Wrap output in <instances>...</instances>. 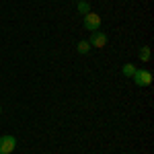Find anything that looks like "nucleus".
Segmentation results:
<instances>
[{"label": "nucleus", "instance_id": "1", "mask_svg": "<svg viewBox=\"0 0 154 154\" xmlns=\"http://www.w3.org/2000/svg\"><path fill=\"white\" fill-rule=\"evenodd\" d=\"M82 25H84V29L91 31V33H93V31H99V29H101V17H99L97 12H93V11L86 12V14H84Z\"/></svg>", "mask_w": 154, "mask_h": 154}, {"label": "nucleus", "instance_id": "2", "mask_svg": "<svg viewBox=\"0 0 154 154\" xmlns=\"http://www.w3.org/2000/svg\"><path fill=\"white\" fill-rule=\"evenodd\" d=\"M88 43H91V48H97V49H103L107 45V35L99 29V31H93L91 33V39H88Z\"/></svg>", "mask_w": 154, "mask_h": 154}, {"label": "nucleus", "instance_id": "3", "mask_svg": "<svg viewBox=\"0 0 154 154\" xmlns=\"http://www.w3.org/2000/svg\"><path fill=\"white\" fill-rule=\"evenodd\" d=\"M17 148V140L12 136H0V154H11Z\"/></svg>", "mask_w": 154, "mask_h": 154}, {"label": "nucleus", "instance_id": "4", "mask_svg": "<svg viewBox=\"0 0 154 154\" xmlns=\"http://www.w3.org/2000/svg\"><path fill=\"white\" fill-rule=\"evenodd\" d=\"M131 78H134V82L138 84V86H148V84L152 82V74L148 70H136V74Z\"/></svg>", "mask_w": 154, "mask_h": 154}, {"label": "nucleus", "instance_id": "5", "mask_svg": "<svg viewBox=\"0 0 154 154\" xmlns=\"http://www.w3.org/2000/svg\"><path fill=\"white\" fill-rule=\"evenodd\" d=\"M136 70H138V68H136L134 64H123V66H121V72H123L125 78H131V76L136 74Z\"/></svg>", "mask_w": 154, "mask_h": 154}, {"label": "nucleus", "instance_id": "6", "mask_svg": "<svg viewBox=\"0 0 154 154\" xmlns=\"http://www.w3.org/2000/svg\"><path fill=\"white\" fill-rule=\"evenodd\" d=\"M76 51H78V54H88V51H91V43H88V41H78V43H76Z\"/></svg>", "mask_w": 154, "mask_h": 154}, {"label": "nucleus", "instance_id": "7", "mask_svg": "<svg viewBox=\"0 0 154 154\" xmlns=\"http://www.w3.org/2000/svg\"><path fill=\"white\" fill-rule=\"evenodd\" d=\"M138 56H140L142 62H148V60H150V48H148V45H144V48L140 49V54H138Z\"/></svg>", "mask_w": 154, "mask_h": 154}, {"label": "nucleus", "instance_id": "8", "mask_svg": "<svg viewBox=\"0 0 154 154\" xmlns=\"http://www.w3.org/2000/svg\"><path fill=\"white\" fill-rule=\"evenodd\" d=\"M78 12H82V14L91 12V4H88V2H84V0H80V2H78Z\"/></svg>", "mask_w": 154, "mask_h": 154}, {"label": "nucleus", "instance_id": "9", "mask_svg": "<svg viewBox=\"0 0 154 154\" xmlns=\"http://www.w3.org/2000/svg\"><path fill=\"white\" fill-rule=\"evenodd\" d=\"M0 113H2V107H0Z\"/></svg>", "mask_w": 154, "mask_h": 154}]
</instances>
